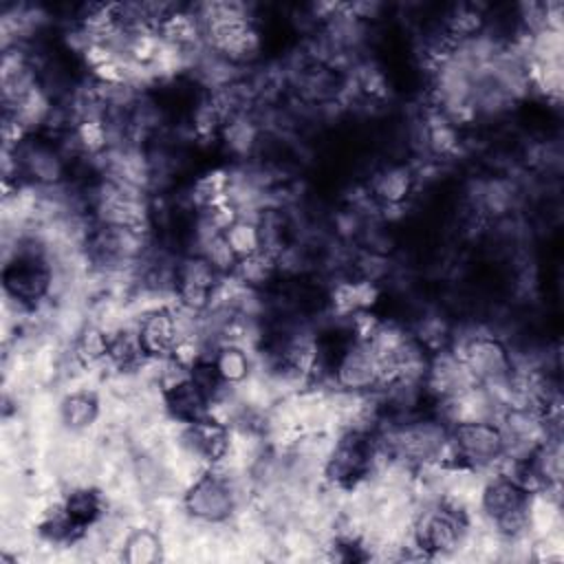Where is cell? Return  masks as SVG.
<instances>
[{"label": "cell", "mask_w": 564, "mask_h": 564, "mask_svg": "<svg viewBox=\"0 0 564 564\" xmlns=\"http://www.w3.org/2000/svg\"><path fill=\"white\" fill-rule=\"evenodd\" d=\"M247 476H227L218 467H207L183 489V511L198 524H227L242 505V480Z\"/></svg>", "instance_id": "cell-1"}, {"label": "cell", "mask_w": 564, "mask_h": 564, "mask_svg": "<svg viewBox=\"0 0 564 564\" xmlns=\"http://www.w3.org/2000/svg\"><path fill=\"white\" fill-rule=\"evenodd\" d=\"M449 348L480 386L505 383L513 372V348L494 330L471 328L463 335L454 333Z\"/></svg>", "instance_id": "cell-2"}, {"label": "cell", "mask_w": 564, "mask_h": 564, "mask_svg": "<svg viewBox=\"0 0 564 564\" xmlns=\"http://www.w3.org/2000/svg\"><path fill=\"white\" fill-rule=\"evenodd\" d=\"M454 465L478 474H496L505 456V438L496 421H469L449 425Z\"/></svg>", "instance_id": "cell-3"}, {"label": "cell", "mask_w": 564, "mask_h": 564, "mask_svg": "<svg viewBox=\"0 0 564 564\" xmlns=\"http://www.w3.org/2000/svg\"><path fill=\"white\" fill-rule=\"evenodd\" d=\"M330 390L375 392L381 386V364L368 344L350 339L333 359Z\"/></svg>", "instance_id": "cell-4"}, {"label": "cell", "mask_w": 564, "mask_h": 564, "mask_svg": "<svg viewBox=\"0 0 564 564\" xmlns=\"http://www.w3.org/2000/svg\"><path fill=\"white\" fill-rule=\"evenodd\" d=\"M416 187H419V178H416L414 163L388 161L372 172L366 192L370 200L377 205V209H381V207L408 205Z\"/></svg>", "instance_id": "cell-5"}, {"label": "cell", "mask_w": 564, "mask_h": 564, "mask_svg": "<svg viewBox=\"0 0 564 564\" xmlns=\"http://www.w3.org/2000/svg\"><path fill=\"white\" fill-rule=\"evenodd\" d=\"M137 333L145 357H170L178 339L172 306L154 308L137 319Z\"/></svg>", "instance_id": "cell-6"}, {"label": "cell", "mask_w": 564, "mask_h": 564, "mask_svg": "<svg viewBox=\"0 0 564 564\" xmlns=\"http://www.w3.org/2000/svg\"><path fill=\"white\" fill-rule=\"evenodd\" d=\"M57 416H59V423L70 434H82V432L90 430L99 421V416H101V401H99L95 390L75 388V390L66 392L59 399Z\"/></svg>", "instance_id": "cell-7"}, {"label": "cell", "mask_w": 564, "mask_h": 564, "mask_svg": "<svg viewBox=\"0 0 564 564\" xmlns=\"http://www.w3.org/2000/svg\"><path fill=\"white\" fill-rule=\"evenodd\" d=\"M163 414L178 425H189L209 414V401L189 379L167 392H163Z\"/></svg>", "instance_id": "cell-8"}, {"label": "cell", "mask_w": 564, "mask_h": 564, "mask_svg": "<svg viewBox=\"0 0 564 564\" xmlns=\"http://www.w3.org/2000/svg\"><path fill=\"white\" fill-rule=\"evenodd\" d=\"M59 500L66 516L84 533L106 516L104 494L90 485H73Z\"/></svg>", "instance_id": "cell-9"}, {"label": "cell", "mask_w": 564, "mask_h": 564, "mask_svg": "<svg viewBox=\"0 0 564 564\" xmlns=\"http://www.w3.org/2000/svg\"><path fill=\"white\" fill-rule=\"evenodd\" d=\"M110 330L95 322H86L70 339V361L82 368H99L108 361Z\"/></svg>", "instance_id": "cell-10"}, {"label": "cell", "mask_w": 564, "mask_h": 564, "mask_svg": "<svg viewBox=\"0 0 564 564\" xmlns=\"http://www.w3.org/2000/svg\"><path fill=\"white\" fill-rule=\"evenodd\" d=\"M163 551L165 542L159 531L152 527H132L121 542L119 557L128 564H154L163 560Z\"/></svg>", "instance_id": "cell-11"}, {"label": "cell", "mask_w": 564, "mask_h": 564, "mask_svg": "<svg viewBox=\"0 0 564 564\" xmlns=\"http://www.w3.org/2000/svg\"><path fill=\"white\" fill-rule=\"evenodd\" d=\"M231 275L253 291H269L280 280L278 258L275 253L262 249L249 258L238 260Z\"/></svg>", "instance_id": "cell-12"}, {"label": "cell", "mask_w": 564, "mask_h": 564, "mask_svg": "<svg viewBox=\"0 0 564 564\" xmlns=\"http://www.w3.org/2000/svg\"><path fill=\"white\" fill-rule=\"evenodd\" d=\"M209 359L225 386H240L253 375V352L238 344H220Z\"/></svg>", "instance_id": "cell-13"}, {"label": "cell", "mask_w": 564, "mask_h": 564, "mask_svg": "<svg viewBox=\"0 0 564 564\" xmlns=\"http://www.w3.org/2000/svg\"><path fill=\"white\" fill-rule=\"evenodd\" d=\"M223 236H225L227 245L231 247V251L236 253L238 260L249 258V256H253V253H258V251L264 249L260 225H258V220H253V218L240 216L234 225L227 227V231H225Z\"/></svg>", "instance_id": "cell-14"}, {"label": "cell", "mask_w": 564, "mask_h": 564, "mask_svg": "<svg viewBox=\"0 0 564 564\" xmlns=\"http://www.w3.org/2000/svg\"><path fill=\"white\" fill-rule=\"evenodd\" d=\"M198 256H203L220 275H231L234 269H236V264H238V258H236V253L231 251V247L227 245V240H225L223 234L209 238V240L200 247Z\"/></svg>", "instance_id": "cell-15"}]
</instances>
